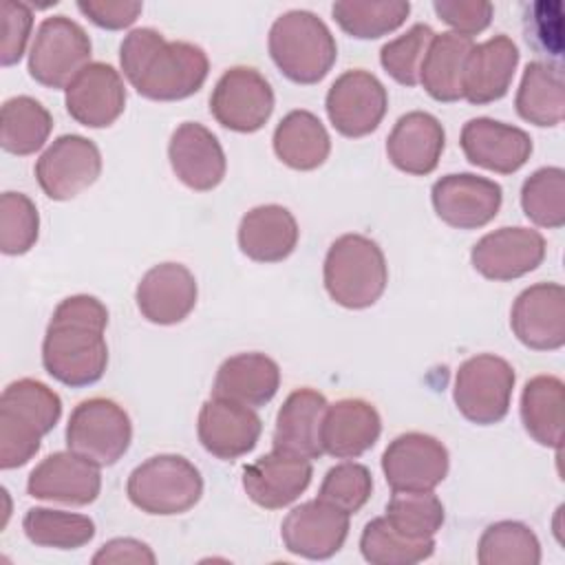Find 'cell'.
<instances>
[{
	"instance_id": "obj_38",
	"label": "cell",
	"mask_w": 565,
	"mask_h": 565,
	"mask_svg": "<svg viewBox=\"0 0 565 565\" xmlns=\"http://www.w3.org/2000/svg\"><path fill=\"white\" fill-rule=\"evenodd\" d=\"M360 552L371 565H415L433 556L435 539H408L386 516H375L360 534Z\"/></svg>"
},
{
	"instance_id": "obj_19",
	"label": "cell",
	"mask_w": 565,
	"mask_h": 565,
	"mask_svg": "<svg viewBox=\"0 0 565 565\" xmlns=\"http://www.w3.org/2000/svg\"><path fill=\"white\" fill-rule=\"evenodd\" d=\"M263 422L254 408L225 397L203 402L196 422L201 446L223 461H234L252 452L260 439Z\"/></svg>"
},
{
	"instance_id": "obj_28",
	"label": "cell",
	"mask_w": 565,
	"mask_h": 565,
	"mask_svg": "<svg viewBox=\"0 0 565 565\" xmlns=\"http://www.w3.org/2000/svg\"><path fill=\"white\" fill-rule=\"evenodd\" d=\"M327 406V397L316 388L305 386L291 391L276 415L271 446L302 455L307 459L322 457L324 450L320 430Z\"/></svg>"
},
{
	"instance_id": "obj_37",
	"label": "cell",
	"mask_w": 565,
	"mask_h": 565,
	"mask_svg": "<svg viewBox=\"0 0 565 565\" xmlns=\"http://www.w3.org/2000/svg\"><path fill=\"white\" fill-rule=\"evenodd\" d=\"M22 530L33 545L53 550H77L95 536L93 519L53 508H29L22 516Z\"/></svg>"
},
{
	"instance_id": "obj_24",
	"label": "cell",
	"mask_w": 565,
	"mask_h": 565,
	"mask_svg": "<svg viewBox=\"0 0 565 565\" xmlns=\"http://www.w3.org/2000/svg\"><path fill=\"white\" fill-rule=\"evenodd\" d=\"M168 159L177 179L196 192L214 190L227 170L216 135L199 121H183L168 143Z\"/></svg>"
},
{
	"instance_id": "obj_48",
	"label": "cell",
	"mask_w": 565,
	"mask_h": 565,
	"mask_svg": "<svg viewBox=\"0 0 565 565\" xmlns=\"http://www.w3.org/2000/svg\"><path fill=\"white\" fill-rule=\"evenodd\" d=\"M157 561L154 552L150 550L148 543L137 541V539H113L104 543L97 554L93 556L95 565L102 563H148L152 565Z\"/></svg>"
},
{
	"instance_id": "obj_43",
	"label": "cell",
	"mask_w": 565,
	"mask_h": 565,
	"mask_svg": "<svg viewBox=\"0 0 565 565\" xmlns=\"http://www.w3.org/2000/svg\"><path fill=\"white\" fill-rule=\"evenodd\" d=\"M435 38V31L417 22L406 33L397 35L395 40H388L380 49V64L382 68L402 86H417L419 84V66L424 62V55L428 51L430 40Z\"/></svg>"
},
{
	"instance_id": "obj_35",
	"label": "cell",
	"mask_w": 565,
	"mask_h": 565,
	"mask_svg": "<svg viewBox=\"0 0 565 565\" xmlns=\"http://www.w3.org/2000/svg\"><path fill=\"white\" fill-rule=\"evenodd\" d=\"M53 128V117L35 97L15 95L0 110V146L9 154L26 157L38 152Z\"/></svg>"
},
{
	"instance_id": "obj_36",
	"label": "cell",
	"mask_w": 565,
	"mask_h": 565,
	"mask_svg": "<svg viewBox=\"0 0 565 565\" xmlns=\"http://www.w3.org/2000/svg\"><path fill=\"white\" fill-rule=\"evenodd\" d=\"M338 26L355 40H377L397 31L408 13L406 0H338L331 4Z\"/></svg>"
},
{
	"instance_id": "obj_18",
	"label": "cell",
	"mask_w": 565,
	"mask_h": 565,
	"mask_svg": "<svg viewBox=\"0 0 565 565\" xmlns=\"http://www.w3.org/2000/svg\"><path fill=\"white\" fill-rule=\"evenodd\" d=\"M347 536L349 514L320 499L296 505L280 525V539L287 552L309 561L331 558L342 550Z\"/></svg>"
},
{
	"instance_id": "obj_26",
	"label": "cell",
	"mask_w": 565,
	"mask_h": 565,
	"mask_svg": "<svg viewBox=\"0 0 565 565\" xmlns=\"http://www.w3.org/2000/svg\"><path fill=\"white\" fill-rule=\"evenodd\" d=\"M382 433L377 408L362 397H344L327 406L322 417V450L335 459H355L371 450Z\"/></svg>"
},
{
	"instance_id": "obj_41",
	"label": "cell",
	"mask_w": 565,
	"mask_h": 565,
	"mask_svg": "<svg viewBox=\"0 0 565 565\" xmlns=\"http://www.w3.org/2000/svg\"><path fill=\"white\" fill-rule=\"evenodd\" d=\"M386 521L408 539H433L446 519L444 503L433 490L393 492L386 503Z\"/></svg>"
},
{
	"instance_id": "obj_2",
	"label": "cell",
	"mask_w": 565,
	"mask_h": 565,
	"mask_svg": "<svg viewBox=\"0 0 565 565\" xmlns=\"http://www.w3.org/2000/svg\"><path fill=\"white\" fill-rule=\"evenodd\" d=\"M119 64L130 86L152 102H179L207 79L210 60L199 44L166 40L150 26L132 29L119 46Z\"/></svg>"
},
{
	"instance_id": "obj_40",
	"label": "cell",
	"mask_w": 565,
	"mask_h": 565,
	"mask_svg": "<svg viewBox=\"0 0 565 565\" xmlns=\"http://www.w3.org/2000/svg\"><path fill=\"white\" fill-rule=\"evenodd\" d=\"M523 214L539 227L565 225V170L547 166L534 170L521 185Z\"/></svg>"
},
{
	"instance_id": "obj_34",
	"label": "cell",
	"mask_w": 565,
	"mask_h": 565,
	"mask_svg": "<svg viewBox=\"0 0 565 565\" xmlns=\"http://www.w3.org/2000/svg\"><path fill=\"white\" fill-rule=\"evenodd\" d=\"M563 397L565 386L556 375H534L521 393V422L525 433L541 446H563Z\"/></svg>"
},
{
	"instance_id": "obj_15",
	"label": "cell",
	"mask_w": 565,
	"mask_h": 565,
	"mask_svg": "<svg viewBox=\"0 0 565 565\" xmlns=\"http://www.w3.org/2000/svg\"><path fill=\"white\" fill-rule=\"evenodd\" d=\"M545 258V238L539 230L514 225L481 236L470 252L472 267L488 280L508 282L534 271Z\"/></svg>"
},
{
	"instance_id": "obj_21",
	"label": "cell",
	"mask_w": 565,
	"mask_h": 565,
	"mask_svg": "<svg viewBox=\"0 0 565 565\" xmlns=\"http://www.w3.org/2000/svg\"><path fill=\"white\" fill-rule=\"evenodd\" d=\"M99 466L73 450L44 457L26 479L29 497L66 505H88L99 497Z\"/></svg>"
},
{
	"instance_id": "obj_16",
	"label": "cell",
	"mask_w": 565,
	"mask_h": 565,
	"mask_svg": "<svg viewBox=\"0 0 565 565\" xmlns=\"http://www.w3.org/2000/svg\"><path fill=\"white\" fill-rule=\"evenodd\" d=\"M516 340L534 351H556L565 344V289L558 282L525 287L510 311Z\"/></svg>"
},
{
	"instance_id": "obj_46",
	"label": "cell",
	"mask_w": 565,
	"mask_h": 565,
	"mask_svg": "<svg viewBox=\"0 0 565 565\" xmlns=\"http://www.w3.org/2000/svg\"><path fill=\"white\" fill-rule=\"evenodd\" d=\"M433 9L437 18L452 29V33L466 38L486 31L494 13V7L486 0H435Z\"/></svg>"
},
{
	"instance_id": "obj_44",
	"label": "cell",
	"mask_w": 565,
	"mask_h": 565,
	"mask_svg": "<svg viewBox=\"0 0 565 565\" xmlns=\"http://www.w3.org/2000/svg\"><path fill=\"white\" fill-rule=\"evenodd\" d=\"M371 470L358 461H342L327 470L318 490V499L351 516L364 508V503L371 499Z\"/></svg>"
},
{
	"instance_id": "obj_3",
	"label": "cell",
	"mask_w": 565,
	"mask_h": 565,
	"mask_svg": "<svg viewBox=\"0 0 565 565\" xmlns=\"http://www.w3.org/2000/svg\"><path fill=\"white\" fill-rule=\"evenodd\" d=\"M62 417V399L44 382L20 377L0 395V468L29 463Z\"/></svg>"
},
{
	"instance_id": "obj_42",
	"label": "cell",
	"mask_w": 565,
	"mask_h": 565,
	"mask_svg": "<svg viewBox=\"0 0 565 565\" xmlns=\"http://www.w3.org/2000/svg\"><path fill=\"white\" fill-rule=\"evenodd\" d=\"M40 236V214L35 203L22 192L0 196V252L7 256L26 254Z\"/></svg>"
},
{
	"instance_id": "obj_6",
	"label": "cell",
	"mask_w": 565,
	"mask_h": 565,
	"mask_svg": "<svg viewBox=\"0 0 565 565\" xmlns=\"http://www.w3.org/2000/svg\"><path fill=\"white\" fill-rule=\"evenodd\" d=\"M126 494L130 503L146 514H183L199 503L203 477L183 455L163 452L148 457L128 475Z\"/></svg>"
},
{
	"instance_id": "obj_22",
	"label": "cell",
	"mask_w": 565,
	"mask_h": 565,
	"mask_svg": "<svg viewBox=\"0 0 565 565\" xmlns=\"http://www.w3.org/2000/svg\"><path fill=\"white\" fill-rule=\"evenodd\" d=\"M459 143L472 166L499 174L521 170L532 154V137L523 128L490 117L468 119L461 128Z\"/></svg>"
},
{
	"instance_id": "obj_23",
	"label": "cell",
	"mask_w": 565,
	"mask_h": 565,
	"mask_svg": "<svg viewBox=\"0 0 565 565\" xmlns=\"http://www.w3.org/2000/svg\"><path fill=\"white\" fill-rule=\"evenodd\" d=\"M196 278L181 263H159L150 267L135 291L139 313L152 324H177L196 307Z\"/></svg>"
},
{
	"instance_id": "obj_27",
	"label": "cell",
	"mask_w": 565,
	"mask_h": 565,
	"mask_svg": "<svg viewBox=\"0 0 565 565\" xmlns=\"http://www.w3.org/2000/svg\"><path fill=\"white\" fill-rule=\"evenodd\" d=\"M444 146V126L426 110L402 115L386 137V154L391 163L413 177L430 174L441 159Z\"/></svg>"
},
{
	"instance_id": "obj_1",
	"label": "cell",
	"mask_w": 565,
	"mask_h": 565,
	"mask_svg": "<svg viewBox=\"0 0 565 565\" xmlns=\"http://www.w3.org/2000/svg\"><path fill=\"white\" fill-rule=\"evenodd\" d=\"M106 324L108 309L99 298L88 294L64 298L55 307L42 340L44 371L71 388L99 382L108 364Z\"/></svg>"
},
{
	"instance_id": "obj_7",
	"label": "cell",
	"mask_w": 565,
	"mask_h": 565,
	"mask_svg": "<svg viewBox=\"0 0 565 565\" xmlns=\"http://www.w3.org/2000/svg\"><path fill=\"white\" fill-rule=\"evenodd\" d=\"M514 382L516 375L508 360L494 353L472 355L455 373V406L477 426L499 424L510 411Z\"/></svg>"
},
{
	"instance_id": "obj_31",
	"label": "cell",
	"mask_w": 565,
	"mask_h": 565,
	"mask_svg": "<svg viewBox=\"0 0 565 565\" xmlns=\"http://www.w3.org/2000/svg\"><path fill=\"white\" fill-rule=\"evenodd\" d=\"M276 157L291 170H316L320 168L329 152L331 139L324 124L311 110L287 113L271 137Z\"/></svg>"
},
{
	"instance_id": "obj_29",
	"label": "cell",
	"mask_w": 565,
	"mask_h": 565,
	"mask_svg": "<svg viewBox=\"0 0 565 565\" xmlns=\"http://www.w3.org/2000/svg\"><path fill=\"white\" fill-rule=\"evenodd\" d=\"M280 386V369L265 353H236L218 366L212 384L214 397H225L249 408L265 406Z\"/></svg>"
},
{
	"instance_id": "obj_32",
	"label": "cell",
	"mask_w": 565,
	"mask_h": 565,
	"mask_svg": "<svg viewBox=\"0 0 565 565\" xmlns=\"http://www.w3.org/2000/svg\"><path fill=\"white\" fill-rule=\"evenodd\" d=\"M514 108L527 124L552 128L563 121L565 115V84L558 64L534 60L525 66Z\"/></svg>"
},
{
	"instance_id": "obj_9",
	"label": "cell",
	"mask_w": 565,
	"mask_h": 565,
	"mask_svg": "<svg viewBox=\"0 0 565 565\" xmlns=\"http://www.w3.org/2000/svg\"><path fill=\"white\" fill-rule=\"evenodd\" d=\"M88 33L66 15L44 18L29 49V75L46 88H66L90 64Z\"/></svg>"
},
{
	"instance_id": "obj_5",
	"label": "cell",
	"mask_w": 565,
	"mask_h": 565,
	"mask_svg": "<svg viewBox=\"0 0 565 565\" xmlns=\"http://www.w3.org/2000/svg\"><path fill=\"white\" fill-rule=\"evenodd\" d=\"M322 280L329 298L344 309L375 305L388 282L382 247L364 234L338 236L324 256Z\"/></svg>"
},
{
	"instance_id": "obj_10",
	"label": "cell",
	"mask_w": 565,
	"mask_h": 565,
	"mask_svg": "<svg viewBox=\"0 0 565 565\" xmlns=\"http://www.w3.org/2000/svg\"><path fill=\"white\" fill-rule=\"evenodd\" d=\"M274 110L269 82L252 66H232L214 84L210 95L212 117L227 130L256 132Z\"/></svg>"
},
{
	"instance_id": "obj_47",
	"label": "cell",
	"mask_w": 565,
	"mask_h": 565,
	"mask_svg": "<svg viewBox=\"0 0 565 565\" xmlns=\"http://www.w3.org/2000/svg\"><path fill=\"white\" fill-rule=\"evenodd\" d=\"M77 9L93 24L108 31H119L130 26L139 18L143 4L132 0H79Z\"/></svg>"
},
{
	"instance_id": "obj_17",
	"label": "cell",
	"mask_w": 565,
	"mask_h": 565,
	"mask_svg": "<svg viewBox=\"0 0 565 565\" xmlns=\"http://www.w3.org/2000/svg\"><path fill=\"white\" fill-rule=\"evenodd\" d=\"M311 459L274 448L243 468L245 494L265 510H280L294 503L311 483Z\"/></svg>"
},
{
	"instance_id": "obj_20",
	"label": "cell",
	"mask_w": 565,
	"mask_h": 565,
	"mask_svg": "<svg viewBox=\"0 0 565 565\" xmlns=\"http://www.w3.org/2000/svg\"><path fill=\"white\" fill-rule=\"evenodd\" d=\"M64 104L77 124L108 128L126 108L124 77L106 62H90L64 88Z\"/></svg>"
},
{
	"instance_id": "obj_30",
	"label": "cell",
	"mask_w": 565,
	"mask_h": 565,
	"mask_svg": "<svg viewBox=\"0 0 565 565\" xmlns=\"http://www.w3.org/2000/svg\"><path fill=\"white\" fill-rule=\"evenodd\" d=\"M238 247L256 263H280L298 245V223L294 214L278 205H256L243 214L238 223Z\"/></svg>"
},
{
	"instance_id": "obj_11",
	"label": "cell",
	"mask_w": 565,
	"mask_h": 565,
	"mask_svg": "<svg viewBox=\"0 0 565 565\" xmlns=\"http://www.w3.org/2000/svg\"><path fill=\"white\" fill-rule=\"evenodd\" d=\"M448 448L426 433H402L382 452V472L393 492L435 490L448 475Z\"/></svg>"
},
{
	"instance_id": "obj_8",
	"label": "cell",
	"mask_w": 565,
	"mask_h": 565,
	"mask_svg": "<svg viewBox=\"0 0 565 565\" xmlns=\"http://www.w3.org/2000/svg\"><path fill=\"white\" fill-rule=\"evenodd\" d=\"M66 448L97 463H117L132 441V422L124 406L108 397L79 402L66 424Z\"/></svg>"
},
{
	"instance_id": "obj_13",
	"label": "cell",
	"mask_w": 565,
	"mask_h": 565,
	"mask_svg": "<svg viewBox=\"0 0 565 565\" xmlns=\"http://www.w3.org/2000/svg\"><path fill=\"white\" fill-rule=\"evenodd\" d=\"M102 174V152L88 137L60 135L35 161V179L53 201H71Z\"/></svg>"
},
{
	"instance_id": "obj_12",
	"label": "cell",
	"mask_w": 565,
	"mask_h": 565,
	"mask_svg": "<svg viewBox=\"0 0 565 565\" xmlns=\"http://www.w3.org/2000/svg\"><path fill=\"white\" fill-rule=\"evenodd\" d=\"M324 108L331 126L351 139L371 135L384 119L388 93L384 84L364 68L344 71L329 86Z\"/></svg>"
},
{
	"instance_id": "obj_14",
	"label": "cell",
	"mask_w": 565,
	"mask_h": 565,
	"mask_svg": "<svg viewBox=\"0 0 565 565\" xmlns=\"http://www.w3.org/2000/svg\"><path fill=\"white\" fill-rule=\"evenodd\" d=\"M435 214L455 230H479L501 210L503 190L497 181L472 174H446L430 188Z\"/></svg>"
},
{
	"instance_id": "obj_25",
	"label": "cell",
	"mask_w": 565,
	"mask_h": 565,
	"mask_svg": "<svg viewBox=\"0 0 565 565\" xmlns=\"http://www.w3.org/2000/svg\"><path fill=\"white\" fill-rule=\"evenodd\" d=\"M516 66L519 49L512 42V38L499 33L486 42L472 44L463 64V99H468L475 106L501 99L512 84Z\"/></svg>"
},
{
	"instance_id": "obj_45",
	"label": "cell",
	"mask_w": 565,
	"mask_h": 565,
	"mask_svg": "<svg viewBox=\"0 0 565 565\" xmlns=\"http://www.w3.org/2000/svg\"><path fill=\"white\" fill-rule=\"evenodd\" d=\"M2 15V44H0V64L13 66L24 55L31 26H33V11L26 2L20 0H4L0 7Z\"/></svg>"
},
{
	"instance_id": "obj_33",
	"label": "cell",
	"mask_w": 565,
	"mask_h": 565,
	"mask_svg": "<svg viewBox=\"0 0 565 565\" xmlns=\"http://www.w3.org/2000/svg\"><path fill=\"white\" fill-rule=\"evenodd\" d=\"M472 38L444 31L435 33L419 66V84L435 102H459L463 99L461 79L463 64L472 49Z\"/></svg>"
},
{
	"instance_id": "obj_39",
	"label": "cell",
	"mask_w": 565,
	"mask_h": 565,
	"mask_svg": "<svg viewBox=\"0 0 565 565\" xmlns=\"http://www.w3.org/2000/svg\"><path fill=\"white\" fill-rule=\"evenodd\" d=\"M477 561L481 565H539L541 543L525 523L497 521L479 536Z\"/></svg>"
},
{
	"instance_id": "obj_4",
	"label": "cell",
	"mask_w": 565,
	"mask_h": 565,
	"mask_svg": "<svg viewBox=\"0 0 565 565\" xmlns=\"http://www.w3.org/2000/svg\"><path fill=\"white\" fill-rule=\"evenodd\" d=\"M267 49L278 71L296 84H318L338 60L329 26L307 9L278 15L267 35Z\"/></svg>"
}]
</instances>
